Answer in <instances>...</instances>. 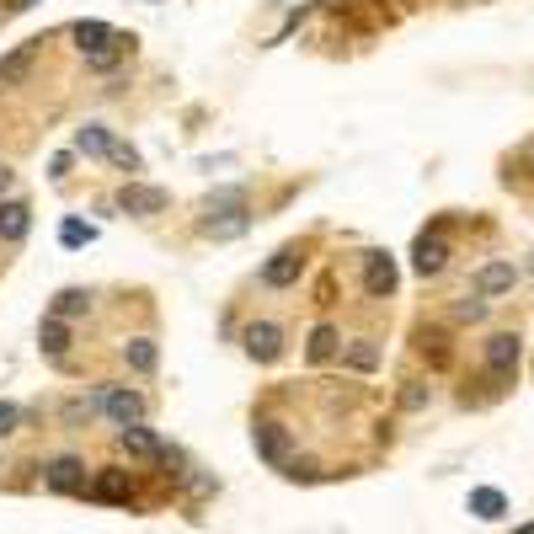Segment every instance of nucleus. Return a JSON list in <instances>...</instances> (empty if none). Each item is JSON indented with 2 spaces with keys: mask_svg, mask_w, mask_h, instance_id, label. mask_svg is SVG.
I'll return each instance as SVG.
<instances>
[{
  "mask_svg": "<svg viewBox=\"0 0 534 534\" xmlns=\"http://www.w3.org/2000/svg\"><path fill=\"white\" fill-rule=\"evenodd\" d=\"M107 161H118L123 171H139V150H134V145H123V139H118V145H113V155H107Z\"/></svg>",
  "mask_w": 534,
  "mask_h": 534,
  "instance_id": "obj_28",
  "label": "nucleus"
},
{
  "mask_svg": "<svg viewBox=\"0 0 534 534\" xmlns=\"http://www.w3.org/2000/svg\"><path fill=\"white\" fill-rule=\"evenodd\" d=\"M251 449H257L267 465H289V428L284 422H257V428H251Z\"/></svg>",
  "mask_w": 534,
  "mask_h": 534,
  "instance_id": "obj_6",
  "label": "nucleus"
},
{
  "mask_svg": "<svg viewBox=\"0 0 534 534\" xmlns=\"http://www.w3.org/2000/svg\"><path fill=\"white\" fill-rule=\"evenodd\" d=\"M310 358H316V364H326V358L337 353V332L332 326H316V332H310V348H305Z\"/></svg>",
  "mask_w": 534,
  "mask_h": 534,
  "instance_id": "obj_23",
  "label": "nucleus"
},
{
  "mask_svg": "<svg viewBox=\"0 0 534 534\" xmlns=\"http://www.w3.org/2000/svg\"><path fill=\"white\" fill-rule=\"evenodd\" d=\"M102 412L113 417L118 428H139V422H145V396L129 390V385H107L102 390Z\"/></svg>",
  "mask_w": 534,
  "mask_h": 534,
  "instance_id": "obj_4",
  "label": "nucleus"
},
{
  "mask_svg": "<svg viewBox=\"0 0 534 534\" xmlns=\"http://www.w3.org/2000/svg\"><path fill=\"white\" fill-rule=\"evenodd\" d=\"M118 449L134 454V460H166V444L145 428V422H139V428H118Z\"/></svg>",
  "mask_w": 534,
  "mask_h": 534,
  "instance_id": "obj_11",
  "label": "nucleus"
},
{
  "mask_svg": "<svg viewBox=\"0 0 534 534\" xmlns=\"http://www.w3.org/2000/svg\"><path fill=\"white\" fill-rule=\"evenodd\" d=\"M518 284V267L513 262H486L476 273V294H508Z\"/></svg>",
  "mask_w": 534,
  "mask_h": 534,
  "instance_id": "obj_15",
  "label": "nucleus"
},
{
  "mask_svg": "<svg viewBox=\"0 0 534 534\" xmlns=\"http://www.w3.org/2000/svg\"><path fill=\"white\" fill-rule=\"evenodd\" d=\"M428 401H433V390H428V385H417V380L401 390V406H406V412H422V406H428Z\"/></svg>",
  "mask_w": 534,
  "mask_h": 534,
  "instance_id": "obj_26",
  "label": "nucleus"
},
{
  "mask_svg": "<svg viewBox=\"0 0 534 534\" xmlns=\"http://www.w3.org/2000/svg\"><path fill=\"white\" fill-rule=\"evenodd\" d=\"M513 534H534V524H524V529H513Z\"/></svg>",
  "mask_w": 534,
  "mask_h": 534,
  "instance_id": "obj_32",
  "label": "nucleus"
},
{
  "mask_svg": "<svg viewBox=\"0 0 534 534\" xmlns=\"http://www.w3.org/2000/svg\"><path fill=\"white\" fill-rule=\"evenodd\" d=\"M11 182H17V171H11L6 161H0V203H6V193H11Z\"/></svg>",
  "mask_w": 534,
  "mask_h": 534,
  "instance_id": "obj_30",
  "label": "nucleus"
},
{
  "mask_svg": "<svg viewBox=\"0 0 534 534\" xmlns=\"http://www.w3.org/2000/svg\"><path fill=\"white\" fill-rule=\"evenodd\" d=\"M300 267H305L300 246H284V251H273V262L262 267V284H267V289H289L294 278H300Z\"/></svg>",
  "mask_w": 534,
  "mask_h": 534,
  "instance_id": "obj_9",
  "label": "nucleus"
},
{
  "mask_svg": "<svg viewBox=\"0 0 534 534\" xmlns=\"http://www.w3.org/2000/svg\"><path fill=\"white\" fill-rule=\"evenodd\" d=\"M342 364H348V369H374V364H380V348H374L369 337H358L353 348H342Z\"/></svg>",
  "mask_w": 534,
  "mask_h": 534,
  "instance_id": "obj_22",
  "label": "nucleus"
},
{
  "mask_svg": "<svg viewBox=\"0 0 534 534\" xmlns=\"http://www.w3.org/2000/svg\"><path fill=\"white\" fill-rule=\"evenodd\" d=\"M38 348L49 353V358H65V348H70V326L59 321V316H43V326H38Z\"/></svg>",
  "mask_w": 534,
  "mask_h": 534,
  "instance_id": "obj_18",
  "label": "nucleus"
},
{
  "mask_svg": "<svg viewBox=\"0 0 534 534\" xmlns=\"http://www.w3.org/2000/svg\"><path fill=\"white\" fill-rule=\"evenodd\" d=\"M444 262H449V246L438 241V235H417V246H412V267L422 278H438L444 273Z\"/></svg>",
  "mask_w": 534,
  "mask_h": 534,
  "instance_id": "obj_12",
  "label": "nucleus"
},
{
  "mask_svg": "<svg viewBox=\"0 0 534 534\" xmlns=\"http://www.w3.org/2000/svg\"><path fill=\"white\" fill-rule=\"evenodd\" d=\"M113 145L118 139L102 129V123H81V129H75V150L81 155H113Z\"/></svg>",
  "mask_w": 534,
  "mask_h": 534,
  "instance_id": "obj_17",
  "label": "nucleus"
},
{
  "mask_svg": "<svg viewBox=\"0 0 534 534\" xmlns=\"http://www.w3.org/2000/svg\"><path fill=\"white\" fill-rule=\"evenodd\" d=\"M155 358H161V353H155V342H150V337L123 342V364H129L134 374H150V369H155Z\"/></svg>",
  "mask_w": 534,
  "mask_h": 534,
  "instance_id": "obj_19",
  "label": "nucleus"
},
{
  "mask_svg": "<svg viewBox=\"0 0 534 534\" xmlns=\"http://www.w3.org/2000/svg\"><path fill=\"white\" fill-rule=\"evenodd\" d=\"M364 289L374 300H390V294H396V262H390V251H369L364 257Z\"/></svg>",
  "mask_w": 534,
  "mask_h": 534,
  "instance_id": "obj_7",
  "label": "nucleus"
},
{
  "mask_svg": "<svg viewBox=\"0 0 534 534\" xmlns=\"http://www.w3.org/2000/svg\"><path fill=\"white\" fill-rule=\"evenodd\" d=\"M251 225V214H246V193H214L209 198V219H203V235H209V241H235V235H241Z\"/></svg>",
  "mask_w": 534,
  "mask_h": 534,
  "instance_id": "obj_2",
  "label": "nucleus"
},
{
  "mask_svg": "<svg viewBox=\"0 0 534 534\" xmlns=\"http://www.w3.org/2000/svg\"><path fill=\"white\" fill-rule=\"evenodd\" d=\"M470 513L476 518H502L508 513V497H502L497 486H476V492H470Z\"/></svg>",
  "mask_w": 534,
  "mask_h": 534,
  "instance_id": "obj_20",
  "label": "nucleus"
},
{
  "mask_svg": "<svg viewBox=\"0 0 534 534\" xmlns=\"http://www.w3.org/2000/svg\"><path fill=\"white\" fill-rule=\"evenodd\" d=\"M70 38H75V49L86 54V65H91V70H113L118 59L129 54V43H134V38L113 33L107 22H75V27H70Z\"/></svg>",
  "mask_w": 534,
  "mask_h": 534,
  "instance_id": "obj_1",
  "label": "nucleus"
},
{
  "mask_svg": "<svg viewBox=\"0 0 534 534\" xmlns=\"http://www.w3.org/2000/svg\"><path fill=\"white\" fill-rule=\"evenodd\" d=\"M246 353L257 358V364H273V358L284 353V332H278L273 321H251L246 326Z\"/></svg>",
  "mask_w": 534,
  "mask_h": 534,
  "instance_id": "obj_8",
  "label": "nucleus"
},
{
  "mask_svg": "<svg viewBox=\"0 0 534 534\" xmlns=\"http://www.w3.org/2000/svg\"><path fill=\"white\" fill-rule=\"evenodd\" d=\"M86 497H97V502H129L134 497L129 470H102V476H91V492Z\"/></svg>",
  "mask_w": 534,
  "mask_h": 534,
  "instance_id": "obj_14",
  "label": "nucleus"
},
{
  "mask_svg": "<svg viewBox=\"0 0 534 534\" xmlns=\"http://www.w3.org/2000/svg\"><path fill=\"white\" fill-rule=\"evenodd\" d=\"M27 230H33V209L22 198H6L0 203V241L17 246V241H27Z\"/></svg>",
  "mask_w": 534,
  "mask_h": 534,
  "instance_id": "obj_10",
  "label": "nucleus"
},
{
  "mask_svg": "<svg viewBox=\"0 0 534 534\" xmlns=\"http://www.w3.org/2000/svg\"><path fill=\"white\" fill-rule=\"evenodd\" d=\"M59 241H65V246H91V241H97V230H91V225H81V219H65V230H59Z\"/></svg>",
  "mask_w": 534,
  "mask_h": 534,
  "instance_id": "obj_25",
  "label": "nucleus"
},
{
  "mask_svg": "<svg viewBox=\"0 0 534 534\" xmlns=\"http://www.w3.org/2000/svg\"><path fill=\"white\" fill-rule=\"evenodd\" d=\"M27 6H33V0H11V11H27Z\"/></svg>",
  "mask_w": 534,
  "mask_h": 534,
  "instance_id": "obj_31",
  "label": "nucleus"
},
{
  "mask_svg": "<svg viewBox=\"0 0 534 534\" xmlns=\"http://www.w3.org/2000/svg\"><path fill=\"white\" fill-rule=\"evenodd\" d=\"M81 310H91V294H86V289H59V294H54V310H49V316L70 321V316H81Z\"/></svg>",
  "mask_w": 534,
  "mask_h": 534,
  "instance_id": "obj_21",
  "label": "nucleus"
},
{
  "mask_svg": "<svg viewBox=\"0 0 534 534\" xmlns=\"http://www.w3.org/2000/svg\"><path fill=\"white\" fill-rule=\"evenodd\" d=\"M454 316H460V321H481L486 316V294H465V300L454 305Z\"/></svg>",
  "mask_w": 534,
  "mask_h": 534,
  "instance_id": "obj_27",
  "label": "nucleus"
},
{
  "mask_svg": "<svg viewBox=\"0 0 534 534\" xmlns=\"http://www.w3.org/2000/svg\"><path fill=\"white\" fill-rule=\"evenodd\" d=\"M113 203H118V209H129V214H161V209H166V193H161V187H139V182H129Z\"/></svg>",
  "mask_w": 534,
  "mask_h": 534,
  "instance_id": "obj_13",
  "label": "nucleus"
},
{
  "mask_svg": "<svg viewBox=\"0 0 534 534\" xmlns=\"http://www.w3.org/2000/svg\"><path fill=\"white\" fill-rule=\"evenodd\" d=\"M33 59H38V43H22V49H11L6 59H0V86H22L27 70H33Z\"/></svg>",
  "mask_w": 534,
  "mask_h": 534,
  "instance_id": "obj_16",
  "label": "nucleus"
},
{
  "mask_svg": "<svg viewBox=\"0 0 534 534\" xmlns=\"http://www.w3.org/2000/svg\"><path fill=\"white\" fill-rule=\"evenodd\" d=\"M17 422H22V412H17L11 401H0V438H6V433H17Z\"/></svg>",
  "mask_w": 534,
  "mask_h": 534,
  "instance_id": "obj_29",
  "label": "nucleus"
},
{
  "mask_svg": "<svg viewBox=\"0 0 534 534\" xmlns=\"http://www.w3.org/2000/svg\"><path fill=\"white\" fill-rule=\"evenodd\" d=\"M43 486H49V492H65V497H75V492H91L86 460H75V454H54V460L43 465Z\"/></svg>",
  "mask_w": 534,
  "mask_h": 534,
  "instance_id": "obj_3",
  "label": "nucleus"
},
{
  "mask_svg": "<svg viewBox=\"0 0 534 534\" xmlns=\"http://www.w3.org/2000/svg\"><path fill=\"white\" fill-rule=\"evenodd\" d=\"M518 353H524L518 332H497V337H486V369H492V380H513Z\"/></svg>",
  "mask_w": 534,
  "mask_h": 534,
  "instance_id": "obj_5",
  "label": "nucleus"
},
{
  "mask_svg": "<svg viewBox=\"0 0 534 534\" xmlns=\"http://www.w3.org/2000/svg\"><path fill=\"white\" fill-rule=\"evenodd\" d=\"M417 348H422V358H428V364H433V369H444V364H449L444 332H422V337H417Z\"/></svg>",
  "mask_w": 534,
  "mask_h": 534,
  "instance_id": "obj_24",
  "label": "nucleus"
}]
</instances>
